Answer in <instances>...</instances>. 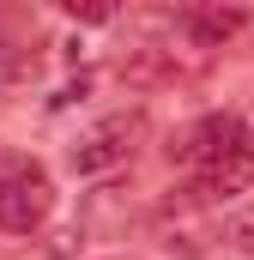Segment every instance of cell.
<instances>
[{
	"label": "cell",
	"mask_w": 254,
	"mask_h": 260,
	"mask_svg": "<svg viewBox=\"0 0 254 260\" xmlns=\"http://www.w3.org/2000/svg\"><path fill=\"white\" fill-rule=\"evenodd\" d=\"M0 176H6V157H0Z\"/></svg>",
	"instance_id": "cell-8"
},
{
	"label": "cell",
	"mask_w": 254,
	"mask_h": 260,
	"mask_svg": "<svg viewBox=\"0 0 254 260\" xmlns=\"http://www.w3.org/2000/svg\"><path fill=\"white\" fill-rule=\"evenodd\" d=\"M248 188H254V145H236V151H224V157H212L200 170V194L206 200H236Z\"/></svg>",
	"instance_id": "cell-4"
},
{
	"label": "cell",
	"mask_w": 254,
	"mask_h": 260,
	"mask_svg": "<svg viewBox=\"0 0 254 260\" xmlns=\"http://www.w3.org/2000/svg\"><path fill=\"white\" fill-rule=\"evenodd\" d=\"M236 145H248V127L236 121V115H206V121H194L176 145H170V157L176 164H212V157H224V151H236Z\"/></svg>",
	"instance_id": "cell-2"
},
{
	"label": "cell",
	"mask_w": 254,
	"mask_h": 260,
	"mask_svg": "<svg viewBox=\"0 0 254 260\" xmlns=\"http://www.w3.org/2000/svg\"><path fill=\"white\" fill-rule=\"evenodd\" d=\"M49 212H55V182H49L43 164H12L0 176V230L30 236V230L49 224Z\"/></svg>",
	"instance_id": "cell-1"
},
{
	"label": "cell",
	"mask_w": 254,
	"mask_h": 260,
	"mask_svg": "<svg viewBox=\"0 0 254 260\" xmlns=\"http://www.w3.org/2000/svg\"><path fill=\"white\" fill-rule=\"evenodd\" d=\"M242 24H248V12H242V6H200V12H188L194 43H224V37H236Z\"/></svg>",
	"instance_id": "cell-5"
},
{
	"label": "cell",
	"mask_w": 254,
	"mask_h": 260,
	"mask_svg": "<svg viewBox=\"0 0 254 260\" xmlns=\"http://www.w3.org/2000/svg\"><path fill=\"white\" fill-rule=\"evenodd\" d=\"M127 133H133V121H103L97 133H85V139H73V151H67V164H73L79 176H97V170H109V164H121V157H127Z\"/></svg>",
	"instance_id": "cell-3"
},
{
	"label": "cell",
	"mask_w": 254,
	"mask_h": 260,
	"mask_svg": "<svg viewBox=\"0 0 254 260\" xmlns=\"http://www.w3.org/2000/svg\"><path fill=\"white\" fill-rule=\"evenodd\" d=\"M230 242H236L242 254H254V212H242V218H230Z\"/></svg>",
	"instance_id": "cell-6"
},
{
	"label": "cell",
	"mask_w": 254,
	"mask_h": 260,
	"mask_svg": "<svg viewBox=\"0 0 254 260\" xmlns=\"http://www.w3.org/2000/svg\"><path fill=\"white\" fill-rule=\"evenodd\" d=\"M73 248H79V230H61V236L49 242V254H55V260H67V254H73Z\"/></svg>",
	"instance_id": "cell-7"
}]
</instances>
